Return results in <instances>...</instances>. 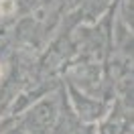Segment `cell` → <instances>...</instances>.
<instances>
[{"label": "cell", "mask_w": 134, "mask_h": 134, "mask_svg": "<svg viewBox=\"0 0 134 134\" xmlns=\"http://www.w3.org/2000/svg\"><path fill=\"white\" fill-rule=\"evenodd\" d=\"M63 92L59 96H43L39 102H35L33 106H29L23 118H20V128L26 134H53L57 126L61 106H63Z\"/></svg>", "instance_id": "1"}, {"label": "cell", "mask_w": 134, "mask_h": 134, "mask_svg": "<svg viewBox=\"0 0 134 134\" xmlns=\"http://www.w3.org/2000/svg\"><path fill=\"white\" fill-rule=\"evenodd\" d=\"M67 92H69V104H71V112H75V116L81 122H98L106 116L108 106L106 102H100L96 98H90L87 93L79 92L77 87H73L71 83H65Z\"/></svg>", "instance_id": "2"}, {"label": "cell", "mask_w": 134, "mask_h": 134, "mask_svg": "<svg viewBox=\"0 0 134 134\" xmlns=\"http://www.w3.org/2000/svg\"><path fill=\"white\" fill-rule=\"evenodd\" d=\"M108 116L100 126V134H128L130 132V114H126L124 102L118 100L114 104V108L106 112Z\"/></svg>", "instance_id": "3"}, {"label": "cell", "mask_w": 134, "mask_h": 134, "mask_svg": "<svg viewBox=\"0 0 134 134\" xmlns=\"http://www.w3.org/2000/svg\"><path fill=\"white\" fill-rule=\"evenodd\" d=\"M4 134H26V132L23 130V128H20V126H14V128H10V130H6Z\"/></svg>", "instance_id": "4"}]
</instances>
